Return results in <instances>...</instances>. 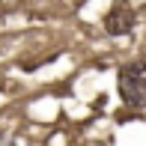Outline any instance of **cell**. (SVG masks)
I'll list each match as a JSON object with an SVG mask.
<instances>
[{
  "instance_id": "obj_1",
  "label": "cell",
  "mask_w": 146,
  "mask_h": 146,
  "mask_svg": "<svg viewBox=\"0 0 146 146\" xmlns=\"http://www.w3.org/2000/svg\"><path fill=\"white\" fill-rule=\"evenodd\" d=\"M116 92L128 108H146V63H125L116 72Z\"/></svg>"
},
{
  "instance_id": "obj_2",
  "label": "cell",
  "mask_w": 146,
  "mask_h": 146,
  "mask_svg": "<svg viewBox=\"0 0 146 146\" xmlns=\"http://www.w3.org/2000/svg\"><path fill=\"white\" fill-rule=\"evenodd\" d=\"M102 24H104V33H108V36H128V33L137 27V15H134V9H131L125 0H116V3L104 12Z\"/></svg>"
}]
</instances>
